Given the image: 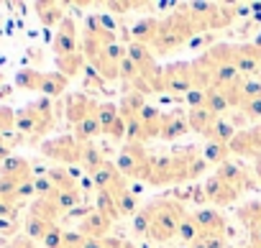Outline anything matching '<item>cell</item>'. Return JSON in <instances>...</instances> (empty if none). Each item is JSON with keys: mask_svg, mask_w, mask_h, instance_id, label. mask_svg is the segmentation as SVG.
<instances>
[{"mask_svg": "<svg viewBox=\"0 0 261 248\" xmlns=\"http://www.w3.org/2000/svg\"><path fill=\"white\" fill-rule=\"evenodd\" d=\"M13 156V141H8L6 136H0V164H3L6 159Z\"/></svg>", "mask_w": 261, "mask_h": 248, "instance_id": "cell-32", "label": "cell"}, {"mask_svg": "<svg viewBox=\"0 0 261 248\" xmlns=\"http://www.w3.org/2000/svg\"><path fill=\"white\" fill-rule=\"evenodd\" d=\"M110 225H113L110 217H105V215L97 212V210H90L87 215H82L77 233H80L82 238H87V240H105L108 233H110Z\"/></svg>", "mask_w": 261, "mask_h": 248, "instance_id": "cell-9", "label": "cell"}, {"mask_svg": "<svg viewBox=\"0 0 261 248\" xmlns=\"http://www.w3.org/2000/svg\"><path fill=\"white\" fill-rule=\"evenodd\" d=\"M0 87H3V72H0Z\"/></svg>", "mask_w": 261, "mask_h": 248, "instance_id": "cell-35", "label": "cell"}, {"mask_svg": "<svg viewBox=\"0 0 261 248\" xmlns=\"http://www.w3.org/2000/svg\"><path fill=\"white\" fill-rule=\"evenodd\" d=\"M34 11H36L39 21H41L46 29H51V26H57V29H59V23L67 18V13H64V6H62V3H46V0H41V3H36V6H34Z\"/></svg>", "mask_w": 261, "mask_h": 248, "instance_id": "cell-15", "label": "cell"}, {"mask_svg": "<svg viewBox=\"0 0 261 248\" xmlns=\"http://www.w3.org/2000/svg\"><path fill=\"white\" fill-rule=\"evenodd\" d=\"M230 154L236 156H248V159H261V133L258 128H251V131H238L233 136V141L228 144Z\"/></svg>", "mask_w": 261, "mask_h": 248, "instance_id": "cell-10", "label": "cell"}, {"mask_svg": "<svg viewBox=\"0 0 261 248\" xmlns=\"http://www.w3.org/2000/svg\"><path fill=\"white\" fill-rule=\"evenodd\" d=\"M80 167L92 177V174H97L102 167H105V156H102V151L95 146V144H85L82 146V159H80Z\"/></svg>", "mask_w": 261, "mask_h": 248, "instance_id": "cell-18", "label": "cell"}, {"mask_svg": "<svg viewBox=\"0 0 261 248\" xmlns=\"http://www.w3.org/2000/svg\"><path fill=\"white\" fill-rule=\"evenodd\" d=\"M0 177H8L13 182H26V179H34V167L23 156H11L0 164Z\"/></svg>", "mask_w": 261, "mask_h": 248, "instance_id": "cell-13", "label": "cell"}, {"mask_svg": "<svg viewBox=\"0 0 261 248\" xmlns=\"http://www.w3.org/2000/svg\"><path fill=\"white\" fill-rule=\"evenodd\" d=\"M6 95H11V87H0V97H6Z\"/></svg>", "mask_w": 261, "mask_h": 248, "instance_id": "cell-34", "label": "cell"}, {"mask_svg": "<svg viewBox=\"0 0 261 248\" xmlns=\"http://www.w3.org/2000/svg\"><path fill=\"white\" fill-rule=\"evenodd\" d=\"M159 90L172 92V95H187L190 90H195L192 62H174V64L164 67L162 79H159Z\"/></svg>", "mask_w": 261, "mask_h": 248, "instance_id": "cell-4", "label": "cell"}, {"mask_svg": "<svg viewBox=\"0 0 261 248\" xmlns=\"http://www.w3.org/2000/svg\"><path fill=\"white\" fill-rule=\"evenodd\" d=\"M185 207L179 205V200L174 197H164V200H156L151 205H146L139 217H136V230L149 235L151 240H169L174 233H179V225L185 220Z\"/></svg>", "mask_w": 261, "mask_h": 248, "instance_id": "cell-1", "label": "cell"}, {"mask_svg": "<svg viewBox=\"0 0 261 248\" xmlns=\"http://www.w3.org/2000/svg\"><path fill=\"white\" fill-rule=\"evenodd\" d=\"M16 230H18V220L0 217V235H6V238H16Z\"/></svg>", "mask_w": 261, "mask_h": 248, "instance_id": "cell-29", "label": "cell"}, {"mask_svg": "<svg viewBox=\"0 0 261 248\" xmlns=\"http://www.w3.org/2000/svg\"><path fill=\"white\" fill-rule=\"evenodd\" d=\"M54 62H57V72H59V74H64L67 79H72V77H77V74L82 72V67H85V54H82V49H80L77 54L57 57Z\"/></svg>", "mask_w": 261, "mask_h": 248, "instance_id": "cell-20", "label": "cell"}, {"mask_svg": "<svg viewBox=\"0 0 261 248\" xmlns=\"http://www.w3.org/2000/svg\"><path fill=\"white\" fill-rule=\"evenodd\" d=\"M54 126H57V110L49 97H39L16 113V131L21 136H29L34 144L41 141L49 131H54Z\"/></svg>", "mask_w": 261, "mask_h": 248, "instance_id": "cell-2", "label": "cell"}, {"mask_svg": "<svg viewBox=\"0 0 261 248\" xmlns=\"http://www.w3.org/2000/svg\"><path fill=\"white\" fill-rule=\"evenodd\" d=\"M253 174H256V179H258V184H261V159L256 161V167H253Z\"/></svg>", "mask_w": 261, "mask_h": 248, "instance_id": "cell-33", "label": "cell"}, {"mask_svg": "<svg viewBox=\"0 0 261 248\" xmlns=\"http://www.w3.org/2000/svg\"><path fill=\"white\" fill-rule=\"evenodd\" d=\"M218 177L220 179H225L238 195H251V192H256L258 189V179H256V174L253 172H248L246 167H241V164H236V161H225L223 167H218Z\"/></svg>", "mask_w": 261, "mask_h": 248, "instance_id": "cell-6", "label": "cell"}, {"mask_svg": "<svg viewBox=\"0 0 261 248\" xmlns=\"http://www.w3.org/2000/svg\"><path fill=\"white\" fill-rule=\"evenodd\" d=\"M82 141L74 139V133H67V136H54V139H46L41 144V154L51 161H59V164H80L82 159Z\"/></svg>", "mask_w": 261, "mask_h": 248, "instance_id": "cell-3", "label": "cell"}, {"mask_svg": "<svg viewBox=\"0 0 261 248\" xmlns=\"http://www.w3.org/2000/svg\"><path fill=\"white\" fill-rule=\"evenodd\" d=\"M3 248H36L34 245V240L31 238H23V235H16V238H11Z\"/></svg>", "mask_w": 261, "mask_h": 248, "instance_id": "cell-31", "label": "cell"}, {"mask_svg": "<svg viewBox=\"0 0 261 248\" xmlns=\"http://www.w3.org/2000/svg\"><path fill=\"white\" fill-rule=\"evenodd\" d=\"M258 133H261V123H258Z\"/></svg>", "mask_w": 261, "mask_h": 248, "instance_id": "cell-36", "label": "cell"}, {"mask_svg": "<svg viewBox=\"0 0 261 248\" xmlns=\"http://www.w3.org/2000/svg\"><path fill=\"white\" fill-rule=\"evenodd\" d=\"M195 223H197V230H200V238H225V217L218 212V210H200L192 215Z\"/></svg>", "mask_w": 261, "mask_h": 248, "instance_id": "cell-11", "label": "cell"}, {"mask_svg": "<svg viewBox=\"0 0 261 248\" xmlns=\"http://www.w3.org/2000/svg\"><path fill=\"white\" fill-rule=\"evenodd\" d=\"M18 210H21V202H16V200H8V197H0V217H11V220H18Z\"/></svg>", "mask_w": 261, "mask_h": 248, "instance_id": "cell-27", "label": "cell"}, {"mask_svg": "<svg viewBox=\"0 0 261 248\" xmlns=\"http://www.w3.org/2000/svg\"><path fill=\"white\" fill-rule=\"evenodd\" d=\"M41 82H44V72L39 69H21L16 74V87L23 92H41Z\"/></svg>", "mask_w": 261, "mask_h": 248, "instance_id": "cell-22", "label": "cell"}, {"mask_svg": "<svg viewBox=\"0 0 261 248\" xmlns=\"http://www.w3.org/2000/svg\"><path fill=\"white\" fill-rule=\"evenodd\" d=\"M16 113L18 110H13L8 105H0V136H8L16 131Z\"/></svg>", "mask_w": 261, "mask_h": 248, "instance_id": "cell-26", "label": "cell"}, {"mask_svg": "<svg viewBox=\"0 0 261 248\" xmlns=\"http://www.w3.org/2000/svg\"><path fill=\"white\" fill-rule=\"evenodd\" d=\"M67 85H69V79H67L64 74H59V72H44V82H41V95H44V97H49V100H54V97L64 95Z\"/></svg>", "mask_w": 261, "mask_h": 248, "instance_id": "cell-19", "label": "cell"}, {"mask_svg": "<svg viewBox=\"0 0 261 248\" xmlns=\"http://www.w3.org/2000/svg\"><path fill=\"white\" fill-rule=\"evenodd\" d=\"M100 133H102V131H100L97 115H90V118H85L82 123H77V126H74V139L82 141V144H92Z\"/></svg>", "mask_w": 261, "mask_h": 248, "instance_id": "cell-21", "label": "cell"}, {"mask_svg": "<svg viewBox=\"0 0 261 248\" xmlns=\"http://www.w3.org/2000/svg\"><path fill=\"white\" fill-rule=\"evenodd\" d=\"M97 110H100V102L92 100L85 92H72L64 100V115H67V120L72 123V126H77V123H82L90 115H97Z\"/></svg>", "mask_w": 261, "mask_h": 248, "instance_id": "cell-8", "label": "cell"}, {"mask_svg": "<svg viewBox=\"0 0 261 248\" xmlns=\"http://www.w3.org/2000/svg\"><path fill=\"white\" fill-rule=\"evenodd\" d=\"M238 107L243 113V120H261V97H243Z\"/></svg>", "mask_w": 261, "mask_h": 248, "instance_id": "cell-25", "label": "cell"}, {"mask_svg": "<svg viewBox=\"0 0 261 248\" xmlns=\"http://www.w3.org/2000/svg\"><path fill=\"white\" fill-rule=\"evenodd\" d=\"M215 120H218V115H213L207 107H195V110H190V115H187L190 131H192V133H200V136H207V133H210V128L215 126Z\"/></svg>", "mask_w": 261, "mask_h": 248, "instance_id": "cell-16", "label": "cell"}, {"mask_svg": "<svg viewBox=\"0 0 261 248\" xmlns=\"http://www.w3.org/2000/svg\"><path fill=\"white\" fill-rule=\"evenodd\" d=\"M82 46H80V34H77V23L74 18H64L54 34V41H51V51H54V59L57 57H69V54H77Z\"/></svg>", "mask_w": 261, "mask_h": 248, "instance_id": "cell-7", "label": "cell"}, {"mask_svg": "<svg viewBox=\"0 0 261 248\" xmlns=\"http://www.w3.org/2000/svg\"><path fill=\"white\" fill-rule=\"evenodd\" d=\"M62 240H64V230H62V228H59V223H57V225H51V230L46 233V238H44L41 243H44L46 248H59V245H62Z\"/></svg>", "mask_w": 261, "mask_h": 248, "instance_id": "cell-28", "label": "cell"}, {"mask_svg": "<svg viewBox=\"0 0 261 248\" xmlns=\"http://www.w3.org/2000/svg\"><path fill=\"white\" fill-rule=\"evenodd\" d=\"M202 192H205V200H210L213 205H230L233 200L241 197V195H238L225 179H220L218 174H213V177L202 184Z\"/></svg>", "mask_w": 261, "mask_h": 248, "instance_id": "cell-12", "label": "cell"}, {"mask_svg": "<svg viewBox=\"0 0 261 248\" xmlns=\"http://www.w3.org/2000/svg\"><path fill=\"white\" fill-rule=\"evenodd\" d=\"M190 131V123H187V115L185 113H167L164 115V128H162V139L172 141V139H179Z\"/></svg>", "mask_w": 261, "mask_h": 248, "instance_id": "cell-17", "label": "cell"}, {"mask_svg": "<svg viewBox=\"0 0 261 248\" xmlns=\"http://www.w3.org/2000/svg\"><path fill=\"white\" fill-rule=\"evenodd\" d=\"M59 248H85V238L80 233H64V240Z\"/></svg>", "mask_w": 261, "mask_h": 248, "instance_id": "cell-30", "label": "cell"}, {"mask_svg": "<svg viewBox=\"0 0 261 248\" xmlns=\"http://www.w3.org/2000/svg\"><path fill=\"white\" fill-rule=\"evenodd\" d=\"M159 29H162V21L159 18H141L134 29H130V34H134V41L136 44H144V46H154L156 39H159Z\"/></svg>", "mask_w": 261, "mask_h": 248, "instance_id": "cell-14", "label": "cell"}, {"mask_svg": "<svg viewBox=\"0 0 261 248\" xmlns=\"http://www.w3.org/2000/svg\"><path fill=\"white\" fill-rule=\"evenodd\" d=\"M149 164H151V156L144 151L141 144H128L123 146V151L118 154V172L123 177H136V179H146L149 177Z\"/></svg>", "mask_w": 261, "mask_h": 248, "instance_id": "cell-5", "label": "cell"}, {"mask_svg": "<svg viewBox=\"0 0 261 248\" xmlns=\"http://www.w3.org/2000/svg\"><path fill=\"white\" fill-rule=\"evenodd\" d=\"M51 225H57V223H46V220H41V217H36V215H29V217L23 220L26 238H31V240H44L46 233L51 230Z\"/></svg>", "mask_w": 261, "mask_h": 248, "instance_id": "cell-24", "label": "cell"}, {"mask_svg": "<svg viewBox=\"0 0 261 248\" xmlns=\"http://www.w3.org/2000/svg\"><path fill=\"white\" fill-rule=\"evenodd\" d=\"M228 156H230V149H228V144H218V141H207V144L202 146V159H205L207 164H215V167H223V164L228 161Z\"/></svg>", "mask_w": 261, "mask_h": 248, "instance_id": "cell-23", "label": "cell"}]
</instances>
